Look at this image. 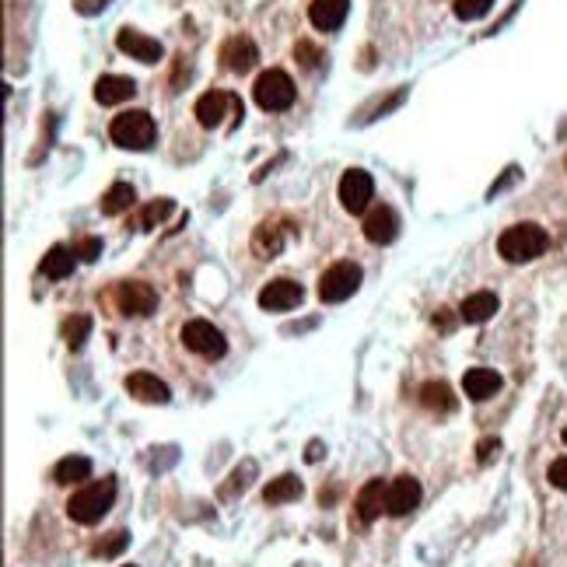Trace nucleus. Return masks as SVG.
Masks as SVG:
<instances>
[{
  "label": "nucleus",
  "instance_id": "1",
  "mask_svg": "<svg viewBox=\"0 0 567 567\" xmlns=\"http://www.w3.org/2000/svg\"><path fill=\"white\" fill-rule=\"evenodd\" d=\"M116 501V480H95L81 491L70 494L67 501V515L77 522V525H95L106 518V511L113 508Z\"/></svg>",
  "mask_w": 567,
  "mask_h": 567
},
{
  "label": "nucleus",
  "instance_id": "2",
  "mask_svg": "<svg viewBox=\"0 0 567 567\" xmlns=\"http://www.w3.org/2000/svg\"><path fill=\"white\" fill-rule=\"evenodd\" d=\"M550 245V235L543 231L539 225H511L501 231L498 238V252L508 260V263H529L536 256H543Z\"/></svg>",
  "mask_w": 567,
  "mask_h": 567
},
{
  "label": "nucleus",
  "instance_id": "3",
  "mask_svg": "<svg viewBox=\"0 0 567 567\" xmlns=\"http://www.w3.org/2000/svg\"><path fill=\"white\" fill-rule=\"evenodd\" d=\"M109 137H113V144L126 148V151H148L158 137V126H155L151 113L130 109V113H119L109 123Z\"/></svg>",
  "mask_w": 567,
  "mask_h": 567
},
{
  "label": "nucleus",
  "instance_id": "4",
  "mask_svg": "<svg viewBox=\"0 0 567 567\" xmlns=\"http://www.w3.org/2000/svg\"><path fill=\"white\" fill-rule=\"evenodd\" d=\"M252 95H256V106H260V109H267V113H284V109L294 106L298 88H294L291 74H284V70H263V74L256 77Z\"/></svg>",
  "mask_w": 567,
  "mask_h": 567
},
{
  "label": "nucleus",
  "instance_id": "5",
  "mask_svg": "<svg viewBox=\"0 0 567 567\" xmlns=\"http://www.w3.org/2000/svg\"><path fill=\"white\" fill-rule=\"evenodd\" d=\"M361 267L357 263H333L326 274H323V281H319V298L326 301V305H340V301H347L357 287H361Z\"/></svg>",
  "mask_w": 567,
  "mask_h": 567
},
{
  "label": "nucleus",
  "instance_id": "6",
  "mask_svg": "<svg viewBox=\"0 0 567 567\" xmlns=\"http://www.w3.org/2000/svg\"><path fill=\"white\" fill-rule=\"evenodd\" d=\"M182 343H186L193 354H200V357H225V350H228L225 333H221L214 323H207V319H189V323L182 326Z\"/></svg>",
  "mask_w": 567,
  "mask_h": 567
},
{
  "label": "nucleus",
  "instance_id": "7",
  "mask_svg": "<svg viewBox=\"0 0 567 567\" xmlns=\"http://www.w3.org/2000/svg\"><path fill=\"white\" fill-rule=\"evenodd\" d=\"M116 305L123 315H151L158 305L155 287L144 281H123L116 287Z\"/></svg>",
  "mask_w": 567,
  "mask_h": 567
},
{
  "label": "nucleus",
  "instance_id": "8",
  "mask_svg": "<svg viewBox=\"0 0 567 567\" xmlns=\"http://www.w3.org/2000/svg\"><path fill=\"white\" fill-rule=\"evenodd\" d=\"M375 196V182L364 169H350L340 179V204L350 214H364Z\"/></svg>",
  "mask_w": 567,
  "mask_h": 567
},
{
  "label": "nucleus",
  "instance_id": "9",
  "mask_svg": "<svg viewBox=\"0 0 567 567\" xmlns=\"http://www.w3.org/2000/svg\"><path fill=\"white\" fill-rule=\"evenodd\" d=\"M228 109H231V113H238V116H245L238 95H231V92H207V95L196 102V119H200V126L214 130V126H221V119H225Z\"/></svg>",
  "mask_w": 567,
  "mask_h": 567
},
{
  "label": "nucleus",
  "instance_id": "10",
  "mask_svg": "<svg viewBox=\"0 0 567 567\" xmlns=\"http://www.w3.org/2000/svg\"><path fill=\"white\" fill-rule=\"evenodd\" d=\"M116 46H119V53L140 60V63H158V60L165 57L162 43H158V39H151V36H144V32H137V28H119Z\"/></svg>",
  "mask_w": 567,
  "mask_h": 567
},
{
  "label": "nucleus",
  "instance_id": "11",
  "mask_svg": "<svg viewBox=\"0 0 567 567\" xmlns=\"http://www.w3.org/2000/svg\"><path fill=\"white\" fill-rule=\"evenodd\" d=\"M301 298H305L301 284L287 281V277H277V281H270L263 291H260V308H267V312H287V308L301 305Z\"/></svg>",
  "mask_w": 567,
  "mask_h": 567
},
{
  "label": "nucleus",
  "instance_id": "12",
  "mask_svg": "<svg viewBox=\"0 0 567 567\" xmlns=\"http://www.w3.org/2000/svg\"><path fill=\"white\" fill-rule=\"evenodd\" d=\"M221 63L231 74H249L260 63V50H256V43L249 36H231L221 46Z\"/></svg>",
  "mask_w": 567,
  "mask_h": 567
},
{
  "label": "nucleus",
  "instance_id": "13",
  "mask_svg": "<svg viewBox=\"0 0 567 567\" xmlns=\"http://www.w3.org/2000/svg\"><path fill=\"white\" fill-rule=\"evenodd\" d=\"M399 235V214L393 207H371L364 214V238L375 245H389Z\"/></svg>",
  "mask_w": 567,
  "mask_h": 567
},
{
  "label": "nucleus",
  "instance_id": "14",
  "mask_svg": "<svg viewBox=\"0 0 567 567\" xmlns=\"http://www.w3.org/2000/svg\"><path fill=\"white\" fill-rule=\"evenodd\" d=\"M357 518L361 522H375L382 518V511H389V483L382 480H368L361 491H357Z\"/></svg>",
  "mask_w": 567,
  "mask_h": 567
},
{
  "label": "nucleus",
  "instance_id": "15",
  "mask_svg": "<svg viewBox=\"0 0 567 567\" xmlns=\"http://www.w3.org/2000/svg\"><path fill=\"white\" fill-rule=\"evenodd\" d=\"M417 505H420V480H417V476H396V480L389 483V511H386V515L403 518V515H410Z\"/></svg>",
  "mask_w": 567,
  "mask_h": 567
},
{
  "label": "nucleus",
  "instance_id": "16",
  "mask_svg": "<svg viewBox=\"0 0 567 567\" xmlns=\"http://www.w3.org/2000/svg\"><path fill=\"white\" fill-rule=\"evenodd\" d=\"M126 393L133 399H140V403H169L172 393L169 386L158 379V375H151V371H133V375H126Z\"/></svg>",
  "mask_w": 567,
  "mask_h": 567
},
{
  "label": "nucleus",
  "instance_id": "17",
  "mask_svg": "<svg viewBox=\"0 0 567 567\" xmlns=\"http://www.w3.org/2000/svg\"><path fill=\"white\" fill-rule=\"evenodd\" d=\"M347 11H350V0H312L308 4V21L319 32H337L347 21Z\"/></svg>",
  "mask_w": 567,
  "mask_h": 567
},
{
  "label": "nucleus",
  "instance_id": "18",
  "mask_svg": "<svg viewBox=\"0 0 567 567\" xmlns=\"http://www.w3.org/2000/svg\"><path fill=\"white\" fill-rule=\"evenodd\" d=\"M133 95H137L133 77L102 74V77L95 81V102H99V106H119V102H126V99H133Z\"/></svg>",
  "mask_w": 567,
  "mask_h": 567
},
{
  "label": "nucleus",
  "instance_id": "19",
  "mask_svg": "<svg viewBox=\"0 0 567 567\" xmlns=\"http://www.w3.org/2000/svg\"><path fill=\"white\" fill-rule=\"evenodd\" d=\"M498 308H501V301H498L494 291H476V294H469V298L459 305V319L469 323V326H480V323L494 319Z\"/></svg>",
  "mask_w": 567,
  "mask_h": 567
},
{
  "label": "nucleus",
  "instance_id": "20",
  "mask_svg": "<svg viewBox=\"0 0 567 567\" xmlns=\"http://www.w3.org/2000/svg\"><path fill=\"white\" fill-rule=\"evenodd\" d=\"M462 389H466L469 399L483 403V399H491L501 389V375H498L494 368H469V371L462 375Z\"/></svg>",
  "mask_w": 567,
  "mask_h": 567
},
{
  "label": "nucleus",
  "instance_id": "21",
  "mask_svg": "<svg viewBox=\"0 0 567 567\" xmlns=\"http://www.w3.org/2000/svg\"><path fill=\"white\" fill-rule=\"evenodd\" d=\"M88 476H92V459L88 455H67V459H60L57 469H53V480L63 483V487L84 483Z\"/></svg>",
  "mask_w": 567,
  "mask_h": 567
},
{
  "label": "nucleus",
  "instance_id": "22",
  "mask_svg": "<svg viewBox=\"0 0 567 567\" xmlns=\"http://www.w3.org/2000/svg\"><path fill=\"white\" fill-rule=\"evenodd\" d=\"M301 480L294 476V473H284V476H277V480H270L267 483V491H263V501L267 505H287V501H298L301 498Z\"/></svg>",
  "mask_w": 567,
  "mask_h": 567
},
{
  "label": "nucleus",
  "instance_id": "23",
  "mask_svg": "<svg viewBox=\"0 0 567 567\" xmlns=\"http://www.w3.org/2000/svg\"><path fill=\"white\" fill-rule=\"evenodd\" d=\"M420 406L431 413H452L459 399L452 396V389L445 382H427V386H420Z\"/></svg>",
  "mask_w": 567,
  "mask_h": 567
},
{
  "label": "nucleus",
  "instance_id": "24",
  "mask_svg": "<svg viewBox=\"0 0 567 567\" xmlns=\"http://www.w3.org/2000/svg\"><path fill=\"white\" fill-rule=\"evenodd\" d=\"M137 204V193H133V186L130 182H113L109 189H106V196H102V214L106 218H116V214H126L130 207Z\"/></svg>",
  "mask_w": 567,
  "mask_h": 567
},
{
  "label": "nucleus",
  "instance_id": "25",
  "mask_svg": "<svg viewBox=\"0 0 567 567\" xmlns=\"http://www.w3.org/2000/svg\"><path fill=\"white\" fill-rule=\"evenodd\" d=\"M74 263H77V252H74V249L53 245V249L46 252V260H43V274H46L50 281H63V277L74 274Z\"/></svg>",
  "mask_w": 567,
  "mask_h": 567
},
{
  "label": "nucleus",
  "instance_id": "26",
  "mask_svg": "<svg viewBox=\"0 0 567 567\" xmlns=\"http://www.w3.org/2000/svg\"><path fill=\"white\" fill-rule=\"evenodd\" d=\"M252 249H256L263 260L277 256V252L284 249V231L277 225H270V221H267V225L256 231V238H252Z\"/></svg>",
  "mask_w": 567,
  "mask_h": 567
},
{
  "label": "nucleus",
  "instance_id": "27",
  "mask_svg": "<svg viewBox=\"0 0 567 567\" xmlns=\"http://www.w3.org/2000/svg\"><path fill=\"white\" fill-rule=\"evenodd\" d=\"M88 333H92V319H88V315H74V319L63 323V340H67V347H74V350L88 340Z\"/></svg>",
  "mask_w": 567,
  "mask_h": 567
},
{
  "label": "nucleus",
  "instance_id": "28",
  "mask_svg": "<svg viewBox=\"0 0 567 567\" xmlns=\"http://www.w3.org/2000/svg\"><path fill=\"white\" fill-rule=\"evenodd\" d=\"M172 207H175L172 200H155V204H148V207L140 211V218H137V228L148 231V228H155L158 221H165L172 214Z\"/></svg>",
  "mask_w": 567,
  "mask_h": 567
},
{
  "label": "nucleus",
  "instance_id": "29",
  "mask_svg": "<svg viewBox=\"0 0 567 567\" xmlns=\"http://www.w3.org/2000/svg\"><path fill=\"white\" fill-rule=\"evenodd\" d=\"M494 7V0H455V18L459 21H476Z\"/></svg>",
  "mask_w": 567,
  "mask_h": 567
},
{
  "label": "nucleus",
  "instance_id": "30",
  "mask_svg": "<svg viewBox=\"0 0 567 567\" xmlns=\"http://www.w3.org/2000/svg\"><path fill=\"white\" fill-rule=\"evenodd\" d=\"M126 543H130V532L119 529V532H113L109 543H99V547H95V557H119V554L126 550Z\"/></svg>",
  "mask_w": 567,
  "mask_h": 567
},
{
  "label": "nucleus",
  "instance_id": "31",
  "mask_svg": "<svg viewBox=\"0 0 567 567\" xmlns=\"http://www.w3.org/2000/svg\"><path fill=\"white\" fill-rule=\"evenodd\" d=\"M74 252H77V260H84V263H95V260L102 256V242H99V238H81V242L74 245Z\"/></svg>",
  "mask_w": 567,
  "mask_h": 567
},
{
  "label": "nucleus",
  "instance_id": "32",
  "mask_svg": "<svg viewBox=\"0 0 567 567\" xmlns=\"http://www.w3.org/2000/svg\"><path fill=\"white\" fill-rule=\"evenodd\" d=\"M547 480H550L557 491H567V455H561V459H554V462H550Z\"/></svg>",
  "mask_w": 567,
  "mask_h": 567
},
{
  "label": "nucleus",
  "instance_id": "33",
  "mask_svg": "<svg viewBox=\"0 0 567 567\" xmlns=\"http://www.w3.org/2000/svg\"><path fill=\"white\" fill-rule=\"evenodd\" d=\"M294 57L301 60V67L315 70V67H319V60H323V53H319L312 43H298V46H294Z\"/></svg>",
  "mask_w": 567,
  "mask_h": 567
},
{
  "label": "nucleus",
  "instance_id": "34",
  "mask_svg": "<svg viewBox=\"0 0 567 567\" xmlns=\"http://www.w3.org/2000/svg\"><path fill=\"white\" fill-rule=\"evenodd\" d=\"M498 452H501V442H498V438H483V442L476 445V459H480L483 466H487L491 459H498Z\"/></svg>",
  "mask_w": 567,
  "mask_h": 567
},
{
  "label": "nucleus",
  "instance_id": "35",
  "mask_svg": "<svg viewBox=\"0 0 567 567\" xmlns=\"http://www.w3.org/2000/svg\"><path fill=\"white\" fill-rule=\"evenodd\" d=\"M74 7H77L81 14H99V11L109 7V0H74Z\"/></svg>",
  "mask_w": 567,
  "mask_h": 567
},
{
  "label": "nucleus",
  "instance_id": "36",
  "mask_svg": "<svg viewBox=\"0 0 567 567\" xmlns=\"http://www.w3.org/2000/svg\"><path fill=\"white\" fill-rule=\"evenodd\" d=\"M515 179H518V169H515V165H511V169L505 172V179H501V182H494V186H491V200H494V196H498V193H501V189H505V186H511V182H515Z\"/></svg>",
  "mask_w": 567,
  "mask_h": 567
},
{
  "label": "nucleus",
  "instance_id": "37",
  "mask_svg": "<svg viewBox=\"0 0 567 567\" xmlns=\"http://www.w3.org/2000/svg\"><path fill=\"white\" fill-rule=\"evenodd\" d=\"M305 459H308V462H319V459H323V445H319V442H312V445H308V455H305Z\"/></svg>",
  "mask_w": 567,
  "mask_h": 567
},
{
  "label": "nucleus",
  "instance_id": "38",
  "mask_svg": "<svg viewBox=\"0 0 567 567\" xmlns=\"http://www.w3.org/2000/svg\"><path fill=\"white\" fill-rule=\"evenodd\" d=\"M561 438H564V445H567V427H564V435H561Z\"/></svg>",
  "mask_w": 567,
  "mask_h": 567
},
{
  "label": "nucleus",
  "instance_id": "39",
  "mask_svg": "<svg viewBox=\"0 0 567 567\" xmlns=\"http://www.w3.org/2000/svg\"><path fill=\"white\" fill-rule=\"evenodd\" d=\"M126 567H130V564H126Z\"/></svg>",
  "mask_w": 567,
  "mask_h": 567
}]
</instances>
